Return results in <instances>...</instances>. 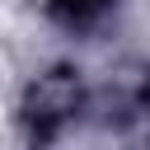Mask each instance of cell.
Returning a JSON list of instances; mask_svg holds the SVG:
<instances>
[{
  "instance_id": "cell-2",
  "label": "cell",
  "mask_w": 150,
  "mask_h": 150,
  "mask_svg": "<svg viewBox=\"0 0 150 150\" xmlns=\"http://www.w3.org/2000/svg\"><path fill=\"white\" fill-rule=\"evenodd\" d=\"M108 5H117V0H47V9H52L61 23H70V28L94 23L98 14H108Z\"/></svg>"
},
{
  "instance_id": "cell-1",
  "label": "cell",
  "mask_w": 150,
  "mask_h": 150,
  "mask_svg": "<svg viewBox=\"0 0 150 150\" xmlns=\"http://www.w3.org/2000/svg\"><path fill=\"white\" fill-rule=\"evenodd\" d=\"M80 108H84V84H80L75 70H47V75H38V84L23 98V122H28L33 145L56 141L80 117Z\"/></svg>"
}]
</instances>
